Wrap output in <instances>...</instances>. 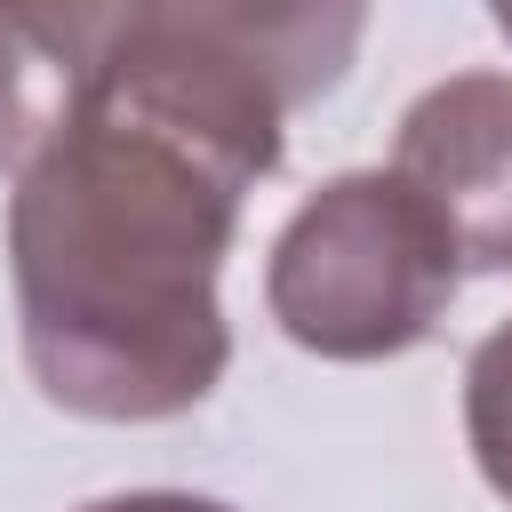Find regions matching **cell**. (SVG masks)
Returning <instances> with one entry per match:
<instances>
[{
  "label": "cell",
  "mask_w": 512,
  "mask_h": 512,
  "mask_svg": "<svg viewBox=\"0 0 512 512\" xmlns=\"http://www.w3.org/2000/svg\"><path fill=\"white\" fill-rule=\"evenodd\" d=\"M272 168V112L160 80H80L8 200L32 384L96 424L200 408L232 360L216 272L248 184Z\"/></svg>",
  "instance_id": "cell-1"
},
{
  "label": "cell",
  "mask_w": 512,
  "mask_h": 512,
  "mask_svg": "<svg viewBox=\"0 0 512 512\" xmlns=\"http://www.w3.org/2000/svg\"><path fill=\"white\" fill-rule=\"evenodd\" d=\"M64 88L160 80L288 120L328 96L368 32V0H32Z\"/></svg>",
  "instance_id": "cell-2"
},
{
  "label": "cell",
  "mask_w": 512,
  "mask_h": 512,
  "mask_svg": "<svg viewBox=\"0 0 512 512\" xmlns=\"http://www.w3.org/2000/svg\"><path fill=\"white\" fill-rule=\"evenodd\" d=\"M464 288L448 224L392 176L352 168L320 184L272 240V320L320 360H392L440 328Z\"/></svg>",
  "instance_id": "cell-3"
},
{
  "label": "cell",
  "mask_w": 512,
  "mask_h": 512,
  "mask_svg": "<svg viewBox=\"0 0 512 512\" xmlns=\"http://www.w3.org/2000/svg\"><path fill=\"white\" fill-rule=\"evenodd\" d=\"M392 176L448 224L464 272H512V80L456 72L400 120Z\"/></svg>",
  "instance_id": "cell-4"
},
{
  "label": "cell",
  "mask_w": 512,
  "mask_h": 512,
  "mask_svg": "<svg viewBox=\"0 0 512 512\" xmlns=\"http://www.w3.org/2000/svg\"><path fill=\"white\" fill-rule=\"evenodd\" d=\"M64 72L40 48L32 0H0V168H24V152L48 136V120L64 112Z\"/></svg>",
  "instance_id": "cell-5"
},
{
  "label": "cell",
  "mask_w": 512,
  "mask_h": 512,
  "mask_svg": "<svg viewBox=\"0 0 512 512\" xmlns=\"http://www.w3.org/2000/svg\"><path fill=\"white\" fill-rule=\"evenodd\" d=\"M464 432H472L480 480L512 504V320L496 336H480V352L464 368Z\"/></svg>",
  "instance_id": "cell-6"
},
{
  "label": "cell",
  "mask_w": 512,
  "mask_h": 512,
  "mask_svg": "<svg viewBox=\"0 0 512 512\" xmlns=\"http://www.w3.org/2000/svg\"><path fill=\"white\" fill-rule=\"evenodd\" d=\"M80 512H232L216 496H184V488H136V496H96Z\"/></svg>",
  "instance_id": "cell-7"
},
{
  "label": "cell",
  "mask_w": 512,
  "mask_h": 512,
  "mask_svg": "<svg viewBox=\"0 0 512 512\" xmlns=\"http://www.w3.org/2000/svg\"><path fill=\"white\" fill-rule=\"evenodd\" d=\"M488 16L504 24V40H512V0H488Z\"/></svg>",
  "instance_id": "cell-8"
}]
</instances>
